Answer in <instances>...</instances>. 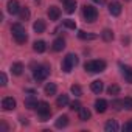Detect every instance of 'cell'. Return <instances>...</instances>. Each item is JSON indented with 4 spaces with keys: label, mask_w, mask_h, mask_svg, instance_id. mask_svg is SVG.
I'll use <instances>...</instances> for the list:
<instances>
[{
    "label": "cell",
    "mask_w": 132,
    "mask_h": 132,
    "mask_svg": "<svg viewBox=\"0 0 132 132\" xmlns=\"http://www.w3.org/2000/svg\"><path fill=\"white\" fill-rule=\"evenodd\" d=\"M109 13L112 14V16H120L121 14V3L120 2H112L110 5H109Z\"/></svg>",
    "instance_id": "10"
},
{
    "label": "cell",
    "mask_w": 132,
    "mask_h": 132,
    "mask_svg": "<svg viewBox=\"0 0 132 132\" xmlns=\"http://www.w3.org/2000/svg\"><path fill=\"white\" fill-rule=\"evenodd\" d=\"M93 2H96V3H101V0H93Z\"/></svg>",
    "instance_id": "37"
},
{
    "label": "cell",
    "mask_w": 132,
    "mask_h": 132,
    "mask_svg": "<svg viewBox=\"0 0 132 132\" xmlns=\"http://www.w3.org/2000/svg\"><path fill=\"white\" fill-rule=\"evenodd\" d=\"M104 129H106V132H115V130H118V123L115 120H109L106 123Z\"/></svg>",
    "instance_id": "24"
},
{
    "label": "cell",
    "mask_w": 132,
    "mask_h": 132,
    "mask_svg": "<svg viewBox=\"0 0 132 132\" xmlns=\"http://www.w3.org/2000/svg\"><path fill=\"white\" fill-rule=\"evenodd\" d=\"M78 113H79V120H81V121H87V120H90V117H92V113H90V110H89L87 107H81V109L78 110Z\"/></svg>",
    "instance_id": "21"
},
{
    "label": "cell",
    "mask_w": 132,
    "mask_h": 132,
    "mask_svg": "<svg viewBox=\"0 0 132 132\" xmlns=\"http://www.w3.org/2000/svg\"><path fill=\"white\" fill-rule=\"evenodd\" d=\"M120 67H121V73H123L126 82L132 84V67H129V65H123V64H120Z\"/></svg>",
    "instance_id": "9"
},
{
    "label": "cell",
    "mask_w": 132,
    "mask_h": 132,
    "mask_svg": "<svg viewBox=\"0 0 132 132\" xmlns=\"http://www.w3.org/2000/svg\"><path fill=\"white\" fill-rule=\"evenodd\" d=\"M62 25H64L65 28H70V30H75V28H76V22L72 20V19H65V20L62 22Z\"/></svg>",
    "instance_id": "29"
},
{
    "label": "cell",
    "mask_w": 132,
    "mask_h": 132,
    "mask_svg": "<svg viewBox=\"0 0 132 132\" xmlns=\"http://www.w3.org/2000/svg\"><path fill=\"white\" fill-rule=\"evenodd\" d=\"M45 28H47V23H45V20H42V19H37V20L33 23V30H34L36 33H44Z\"/></svg>",
    "instance_id": "15"
},
{
    "label": "cell",
    "mask_w": 132,
    "mask_h": 132,
    "mask_svg": "<svg viewBox=\"0 0 132 132\" xmlns=\"http://www.w3.org/2000/svg\"><path fill=\"white\" fill-rule=\"evenodd\" d=\"M48 73H50V67H48V65H37V67L33 70V76H34V79L37 82L45 81Z\"/></svg>",
    "instance_id": "5"
},
{
    "label": "cell",
    "mask_w": 132,
    "mask_h": 132,
    "mask_svg": "<svg viewBox=\"0 0 132 132\" xmlns=\"http://www.w3.org/2000/svg\"><path fill=\"white\" fill-rule=\"evenodd\" d=\"M103 89H104V84H103V81H100V79H96V81H93V82L90 84V90H92L93 93H101Z\"/></svg>",
    "instance_id": "16"
},
{
    "label": "cell",
    "mask_w": 132,
    "mask_h": 132,
    "mask_svg": "<svg viewBox=\"0 0 132 132\" xmlns=\"http://www.w3.org/2000/svg\"><path fill=\"white\" fill-rule=\"evenodd\" d=\"M0 84H2V86H6L8 84V78H6V75L3 72L0 73Z\"/></svg>",
    "instance_id": "34"
},
{
    "label": "cell",
    "mask_w": 132,
    "mask_h": 132,
    "mask_svg": "<svg viewBox=\"0 0 132 132\" xmlns=\"http://www.w3.org/2000/svg\"><path fill=\"white\" fill-rule=\"evenodd\" d=\"M23 104H25V107H27V109L33 110V109H37V104H39V103H37V100H36L34 96H28V98L25 100V103H23Z\"/></svg>",
    "instance_id": "18"
},
{
    "label": "cell",
    "mask_w": 132,
    "mask_h": 132,
    "mask_svg": "<svg viewBox=\"0 0 132 132\" xmlns=\"http://www.w3.org/2000/svg\"><path fill=\"white\" fill-rule=\"evenodd\" d=\"M101 37H103V40H106V42H110V40H113V31L112 30H103V33H101Z\"/></svg>",
    "instance_id": "26"
},
{
    "label": "cell",
    "mask_w": 132,
    "mask_h": 132,
    "mask_svg": "<svg viewBox=\"0 0 132 132\" xmlns=\"http://www.w3.org/2000/svg\"><path fill=\"white\" fill-rule=\"evenodd\" d=\"M67 124H69V117H67V115H61V117L56 120V123H54V126H56V127H59V129L65 127Z\"/></svg>",
    "instance_id": "23"
},
{
    "label": "cell",
    "mask_w": 132,
    "mask_h": 132,
    "mask_svg": "<svg viewBox=\"0 0 132 132\" xmlns=\"http://www.w3.org/2000/svg\"><path fill=\"white\" fill-rule=\"evenodd\" d=\"M2 107H3L5 110H13V109H16V100H14L13 96H5V98L2 100Z\"/></svg>",
    "instance_id": "8"
},
{
    "label": "cell",
    "mask_w": 132,
    "mask_h": 132,
    "mask_svg": "<svg viewBox=\"0 0 132 132\" xmlns=\"http://www.w3.org/2000/svg\"><path fill=\"white\" fill-rule=\"evenodd\" d=\"M123 129H124L126 132H132V120H129V121L123 126Z\"/></svg>",
    "instance_id": "35"
},
{
    "label": "cell",
    "mask_w": 132,
    "mask_h": 132,
    "mask_svg": "<svg viewBox=\"0 0 132 132\" xmlns=\"http://www.w3.org/2000/svg\"><path fill=\"white\" fill-rule=\"evenodd\" d=\"M51 48H53L54 51H62V50L65 48V40H64L62 37L54 39V40H53V44H51Z\"/></svg>",
    "instance_id": "13"
},
{
    "label": "cell",
    "mask_w": 132,
    "mask_h": 132,
    "mask_svg": "<svg viewBox=\"0 0 132 132\" xmlns=\"http://www.w3.org/2000/svg\"><path fill=\"white\" fill-rule=\"evenodd\" d=\"M67 104H69V95L62 93V95L57 96V100H56V106L57 107H65Z\"/></svg>",
    "instance_id": "22"
},
{
    "label": "cell",
    "mask_w": 132,
    "mask_h": 132,
    "mask_svg": "<svg viewBox=\"0 0 132 132\" xmlns=\"http://www.w3.org/2000/svg\"><path fill=\"white\" fill-rule=\"evenodd\" d=\"M78 37L79 39H82V40H95L98 36L96 34H93V33H87V31H78Z\"/></svg>",
    "instance_id": "17"
},
{
    "label": "cell",
    "mask_w": 132,
    "mask_h": 132,
    "mask_svg": "<svg viewBox=\"0 0 132 132\" xmlns=\"http://www.w3.org/2000/svg\"><path fill=\"white\" fill-rule=\"evenodd\" d=\"M82 106H81V103L79 101H73V103H70V109L72 110H79Z\"/></svg>",
    "instance_id": "33"
},
{
    "label": "cell",
    "mask_w": 132,
    "mask_h": 132,
    "mask_svg": "<svg viewBox=\"0 0 132 132\" xmlns=\"http://www.w3.org/2000/svg\"><path fill=\"white\" fill-rule=\"evenodd\" d=\"M70 90H72V93H73L75 96H81V95H82V89H81V86H78V84H73Z\"/></svg>",
    "instance_id": "30"
},
{
    "label": "cell",
    "mask_w": 132,
    "mask_h": 132,
    "mask_svg": "<svg viewBox=\"0 0 132 132\" xmlns=\"http://www.w3.org/2000/svg\"><path fill=\"white\" fill-rule=\"evenodd\" d=\"M76 65H78V56L73 54V53H69L67 56L64 57V61H62V70L65 73H70Z\"/></svg>",
    "instance_id": "3"
},
{
    "label": "cell",
    "mask_w": 132,
    "mask_h": 132,
    "mask_svg": "<svg viewBox=\"0 0 132 132\" xmlns=\"http://www.w3.org/2000/svg\"><path fill=\"white\" fill-rule=\"evenodd\" d=\"M20 5H19V2L17 0H8V5H6V10H8V13L10 14H13V16H16V14H19L20 13Z\"/></svg>",
    "instance_id": "7"
},
{
    "label": "cell",
    "mask_w": 132,
    "mask_h": 132,
    "mask_svg": "<svg viewBox=\"0 0 132 132\" xmlns=\"http://www.w3.org/2000/svg\"><path fill=\"white\" fill-rule=\"evenodd\" d=\"M11 33H13V37H14V40L17 44H25L27 39H28V34H27V31H25L22 23H13Z\"/></svg>",
    "instance_id": "1"
},
{
    "label": "cell",
    "mask_w": 132,
    "mask_h": 132,
    "mask_svg": "<svg viewBox=\"0 0 132 132\" xmlns=\"http://www.w3.org/2000/svg\"><path fill=\"white\" fill-rule=\"evenodd\" d=\"M11 72H13V75H16V76L22 75V73H23V65H22L20 62L13 64V65H11Z\"/></svg>",
    "instance_id": "25"
},
{
    "label": "cell",
    "mask_w": 132,
    "mask_h": 132,
    "mask_svg": "<svg viewBox=\"0 0 132 132\" xmlns=\"http://www.w3.org/2000/svg\"><path fill=\"white\" fill-rule=\"evenodd\" d=\"M82 16H84V19H86V22L92 23V22H95V20L98 19V10H96L95 6H92V5H84V8H82Z\"/></svg>",
    "instance_id": "4"
},
{
    "label": "cell",
    "mask_w": 132,
    "mask_h": 132,
    "mask_svg": "<svg viewBox=\"0 0 132 132\" xmlns=\"http://www.w3.org/2000/svg\"><path fill=\"white\" fill-rule=\"evenodd\" d=\"M37 113L40 117V121H47L50 117H51V109H50V104L45 103V101H40L37 104Z\"/></svg>",
    "instance_id": "6"
},
{
    "label": "cell",
    "mask_w": 132,
    "mask_h": 132,
    "mask_svg": "<svg viewBox=\"0 0 132 132\" xmlns=\"http://www.w3.org/2000/svg\"><path fill=\"white\" fill-rule=\"evenodd\" d=\"M123 107L127 110H132V96H126L123 100Z\"/></svg>",
    "instance_id": "31"
},
{
    "label": "cell",
    "mask_w": 132,
    "mask_h": 132,
    "mask_svg": "<svg viewBox=\"0 0 132 132\" xmlns=\"http://www.w3.org/2000/svg\"><path fill=\"white\" fill-rule=\"evenodd\" d=\"M95 109H96L98 113H104V112L107 110V101L103 100V98L96 100V101H95Z\"/></svg>",
    "instance_id": "11"
},
{
    "label": "cell",
    "mask_w": 132,
    "mask_h": 132,
    "mask_svg": "<svg viewBox=\"0 0 132 132\" xmlns=\"http://www.w3.org/2000/svg\"><path fill=\"white\" fill-rule=\"evenodd\" d=\"M84 69L89 73H100L106 70V62L103 59H95V61H87L84 64Z\"/></svg>",
    "instance_id": "2"
},
{
    "label": "cell",
    "mask_w": 132,
    "mask_h": 132,
    "mask_svg": "<svg viewBox=\"0 0 132 132\" xmlns=\"http://www.w3.org/2000/svg\"><path fill=\"white\" fill-rule=\"evenodd\" d=\"M62 2H65V0H62Z\"/></svg>",
    "instance_id": "38"
},
{
    "label": "cell",
    "mask_w": 132,
    "mask_h": 132,
    "mask_svg": "<svg viewBox=\"0 0 132 132\" xmlns=\"http://www.w3.org/2000/svg\"><path fill=\"white\" fill-rule=\"evenodd\" d=\"M19 16H20V19H22V20H28L31 14H30V10H28L27 6H22V8H20V13H19Z\"/></svg>",
    "instance_id": "27"
},
{
    "label": "cell",
    "mask_w": 132,
    "mask_h": 132,
    "mask_svg": "<svg viewBox=\"0 0 132 132\" xmlns=\"http://www.w3.org/2000/svg\"><path fill=\"white\" fill-rule=\"evenodd\" d=\"M64 10H65V13H69V14L75 13V10H76V0H65V2H64Z\"/></svg>",
    "instance_id": "14"
},
{
    "label": "cell",
    "mask_w": 132,
    "mask_h": 132,
    "mask_svg": "<svg viewBox=\"0 0 132 132\" xmlns=\"http://www.w3.org/2000/svg\"><path fill=\"white\" fill-rule=\"evenodd\" d=\"M33 50H34L36 53H44V51L47 50V44H45L44 40H36V42L33 44Z\"/></svg>",
    "instance_id": "19"
},
{
    "label": "cell",
    "mask_w": 132,
    "mask_h": 132,
    "mask_svg": "<svg viewBox=\"0 0 132 132\" xmlns=\"http://www.w3.org/2000/svg\"><path fill=\"white\" fill-rule=\"evenodd\" d=\"M48 17H50V20H57L59 17H61V10L57 8V6H50L48 8Z\"/></svg>",
    "instance_id": "12"
},
{
    "label": "cell",
    "mask_w": 132,
    "mask_h": 132,
    "mask_svg": "<svg viewBox=\"0 0 132 132\" xmlns=\"http://www.w3.org/2000/svg\"><path fill=\"white\" fill-rule=\"evenodd\" d=\"M112 107H113L115 110H120V109L123 107V100H113V101H112Z\"/></svg>",
    "instance_id": "32"
},
{
    "label": "cell",
    "mask_w": 132,
    "mask_h": 132,
    "mask_svg": "<svg viewBox=\"0 0 132 132\" xmlns=\"http://www.w3.org/2000/svg\"><path fill=\"white\" fill-rule=\"evenodd\" d=\"M10 127H8V124L6 123H2V124H0V130H2V132H6Z\"/></svg>",
    "instance_id": "36"
},
{
    "label": "cell",
    "mask_w": 132,
    "mask_h": 132,
    "mask_svg": "<svg viewBox=\"0 0 132 132\" xmlns=\"http://www.w3.org/2000/svg\"><path fill=\"white\" fill-rule=\"evenodd\" d=\"M44 92H45V95H56V92H57V87H56V84L54 82H48V84H45V87H44Z\"/></svg>",
    "instance_id": "20"
},
{
    "label": "cell",
    "mask_w": 132,
    "mask_h": 132,
    "mask_svg": "<svg viewBox=\"0 0 132 132\" xmlns=\"http://www.w3.org/2000/svg\"><path fill=\"white\" fill-rule=\"evenodd\" d=\"M107 93H109L110 96H117V95L120 93V86H117V84H112V86H109V89H107Z\"/></svg>",
    "instance_id": "28"
}]
</instances>
